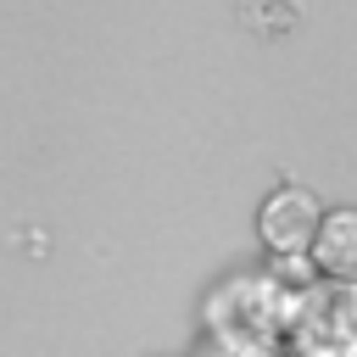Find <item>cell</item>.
<instances>
[{
	"label": "cell",
	"instance_id": "obj_1",
	"mask_svg": "<svg viewBox=\"0 0 357 357\" xmlns=\"http://www.w3.org/2000/svg\"><path fill=\"white\" fill-rule=\"evenodd\" d=\"M296 296H301V290H290V284L273 279L268 268H234V273H223V279L206 290L201 318H206V335H218V340L284 346Z\"/></svg>",
	"mask_w": 357,
	"mask_h": 357
},
{
	"label": "cell",
	"instance_id": "obj_6",
	"mask_svg": "<svg viewBox=\"0 0 357 357\" xmlns=\"http://www.w3.org/2000/svg\"><path fill=\"white\" fill-rule=\"evenodd\" d=\"M245 17L262 22V28H273V22H296V0H251Z\"/></svg>",
	"mask_w": 357,
	"mask_h": 357
},
{
	"label": "cell",
	"instance_id": "obj_5",
	"mask_svg": "<svg viewBox=\"0 0 357 357\" xmlns=\"http://www.w3.org/2000/svg\"><path fill=\"white\" fill-rule=\"evenodd\" d=\"M201 357H290V351L284 346H262V340H218V335H206Z\"/></svg>",
	"mask_w": 357,
	"mask_h": 357
},
{
	"label": "cell",
	"instance_id": "obj_3",
	"mask_svg": "<svg viewBox=\"0 0 357 357\" xmlns=\"http://www.w3.org/2000/svg\"><path fill=\"white\" fill-rule=\"evenodd\" d=\"M318 218H324L318 195H312L307 184H290V178H284V184H273V190L262 195V206H257V234L268 240L273 257H284V251H307Z\"/></svg>",
	"mask_w": 357,
	"mask_h": 357
},
{
	"label": "cell",
	"instance_id": "obj_4",
	"mask_svg": "<svg viewBox=\"0 0 357 357\" xmlns=\"http://www.w3.org/2000/svg\"><path fill=\"white\" fill-rule=\"evenodd\" d=\"M307 257L324 279H357V206H324Z\"/></svg>",
	"mask_w": 357,
	"mask_h": 357
},
{
	"label": "cell",
	"instance_id": "obj_2",
	"mask_svg": "<svg viewBox=\"0 0 357 357\" xmlns=\"http://www.w3.org/2000/svg\"><path fill=\"white\" fill-rule=\"evenodd\" d=\"M290 357H357V279H312L296 296L290 329H284Z\"/></svg>",
	"mask_w": 357,
	"mask_h": 357
}]
</instances>
